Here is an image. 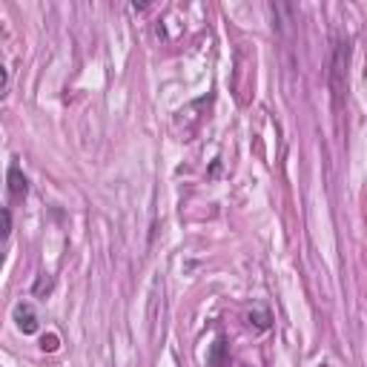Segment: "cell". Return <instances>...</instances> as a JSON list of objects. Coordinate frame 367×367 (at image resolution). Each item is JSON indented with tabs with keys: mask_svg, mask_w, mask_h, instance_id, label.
Wrapping results in <instances>:
<instances>
[{
	"mask_svg": "<svg viewBox=\"0 0 367 367\" xmlns=\"http://www.w3.org/2000/svg\"><path fill=\"white\" fill-rule=\"evenodd\" d=\"M319 367H330V364H319Z\"/></svg>",
	"mask_w": 367,
	"mask_h": 367,
	"instance_id": "cell-9",
	"label": "cell"
},
{
	"mask_svg": "<svg viewBox=\"0 0 367 367\" xmlns=\"http://www.w3.org/2000/svg\"><path fill=\"white\" fill-rule=\"evenodd\" d=\"M347 60H350V40L347 38H336L333 57H330V89H333L336 104L341 101V92L347 87Z\"/></svg>",
	"mask_w": 367,
	"mask_h": 367,
	"instance_id": "cell-1",
	"label": "cell"
},
{
	"mask_svg": "<svg viewBox=\"0 0 367 367\" xmlns=\"http://www.w3.org/2000/svg\"><path fill=\"white\" fill-rule=\"evenodd\" d=\"M9 233H12V212L4 209V239H9Z\"/></svg>",
	"mask_w": 367,
	"mask_h": 367,
	"instance_id": "cell-7",
	"label": "cell"
},
{
	"mask_svg": "<svg viewBox=\"0 0 367 367\" xmlns=\"http://www.w3.org/2000/svg\"><path fill=\"white\" fill-rule=\"evenodd\" d=\"M6 181H9V192H12V198H26V192H29V181H26V175L21 172V167L18 164H12L9 167V175H6Z\"/></svg>",
	"mask_w": 367,
	"mask_h": 367,
	"instance_id": "cell-4",
	"label": "cell"
},
{
	"mask_svg": "<svg viewBox=\"0 0 367 367\" xmlns=\"http://www.w3.org/2000/svg\"><path fill=\"white\" fill-rule=\"evenodd\" d=\"M40 347H43V350H49V353H52V350H57V336H43Z\"/></svg>",
	"mask_w": 367,
	"mask_h": 367,
	"instance_id": "cell-6",
	"label": "cell"
},
{
	"mask_svg": "<svg viewBox=\"0 0 367 367\" xmlns=\"http://www.w3.org/2000/svg\"><path fill=\"white\" fill-rule=\"evenodd\" d=\"M43 290H46V292L52 290V278H49V281H43V278H40V281L35 284V292H43Z\"/></svg>",
	"mask_w": 367,
	"mask_h": 367,
	"instance_id": "cell-8",
	"label": "cell"
},
{
	"mask_svg": "<svg viewBox=\"0 0 367 367\" xmlns=\"http://www.w3.org/2000/svg\"><path fill=\"white\" fill-rule=\"evenodd\" d=\"M207 364L209 367H230V344L224 336H218L207 353Z\"/></svg>",
	"mask_w": 367,
	"mask_h": 367,
	"instance_id": "cell-3",
	"label": "cell"
},
{
	"mask_svg": "<svg viewBox=\"0 0 367 367\" xmlns=\"http://www.w3.org/2000/svg\"><path fill=\"white\" fill-rule=\"evenodd\" d=\"M253 322H256V327H258V330H267V327H270V316H267L264 310H261V313H256V316L250 313V324H253Z\"/></svg>",
	"mask_w": 367,
	"mask_h": 367,
	"instance_id": "cell-5",
	"label": "cell"
},
{
	"mask_svg": "<svg viewBox=\"0 0 367 367\" xmlns=\"http://www.w3.org/2000/svg\"><path fill=\"white\" fill-rule=\"evenodd\" d=\"M15 322H18L21 333H26V336L38 333V313H35V307H32L29 302H21V305L15 307Z\"/></svg>",
	"mask_w": 367,
	"mask_h": 367,
	"instance_id": "cell-2",
	"label": "cell"
}]
</instances>
